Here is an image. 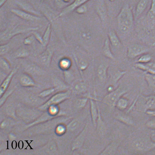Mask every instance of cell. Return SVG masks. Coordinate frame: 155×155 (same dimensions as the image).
<instances>
[{"mask_svg": "<svg viewBox=\"0 0 155 155\" xmlns=\"http://www.w3.org/2000/svg\"><path fill=\"white\" fill-rule=\"evenodd\" d=\"M129 105L128 99L123 97L119 98L116 104L115 107L120 111H124L127 109Z\"/></svg>", "mask_w": 155, "mask_h": 155, "instance_id": "24", "label": "cell"}, {"mask_svg": "<svg viewBox=\"0 0 155 155\" xmlns=\"http://www.w3.org/2000/svg\"><path fill=\"white\" fill-rule=\"evenodd\" d=\"M96 11L101 21L104 22L106 21L107 17V10L104 2L101 1L98 2L96 6Z\"/></svg>", "mask_w": 155, "mask_h": 155, "instance_id": "17", "label": "cell"}, {"mask_svg": "<svg viewBox=\"0 0 155 155\" xmlns=\"http://www.w3.org/2000/svg\"><path fill=\"white\" fill-rule=\"evenodd\" d=\"M77 13L79 14H84L87 11V8L84 5L78 7L76 9Z\"/></svg>", "mask_w": 155, "mask_h": 155, "instance_id": "41", "label": "cell"}, {"mask_svg": "<svg viewBox=\"0 0 155 155\" xmlns=\"http://www.w3.org/2000/svg\"><path fill=\"white\" fill-rule=\"evenodd\" d=\"M54 54V51L49 48H47L41 54L39 55V60L43 65L46 67L50 66Z\"/></svg>", "mask_w": 155, "mask_h": 155, "instance_id": "10", "label": "cell"}, {"mask_svg": "<svg viewBox=\"0 0 155 155\" xmlns=\"http://www.w3.org/2000/svg\"><path fill=\"white\" fill-rule=\"evenodd\" d=\"M35 38L33 35H30L29 36L27 37L24 40V45L28 46L31 45L34 42Z\"/></svg>", "mask_w": 155, "mask_h": 155, "instance_id": "38", "label": "cell"}, {"mask_svg": "<svg viewBox=\"0 0 155 155\" xmlns=\"http://www.w3.org/2000/svg\"><path fill=\"white\" fill-rule=\"evenodd\" d=\"M42 1H48V0H42Z\"/></svg>", "mask_w": 155, "mask_h": 155, "instance_id": "50", "label": "cell"}, {"mask_svg": "<svg viewBox=\"0 0 155 155\" xmlns=\"http://www.w3.org/2000/svg\"><path fill=\"white\" fill-rule=\"evenodd\" d=\"M0 67L3 70L9 71L11 69V65L9 63L6 59L1 58H0Z\"/></svg>", "mask_w": 155, "mask_h": 155, "instance_id": "33", "label": "cell"}, {"mask_svg": "<svg viewBox=\"0 0 155 155\" xmlns=\"http://www.w3.org/2000/svg\"><path fill=\"white\" fill-rule=\"evenodd\" d=\"M149 50V48L147 46L140 44H134L128 47L127 56L130 59H134L148 53Z\"/></svg>", "mask_w": 155, "mask_h": 155, "instance_id": "5", "label": "cell"}, {"mask_svg": "<svg viewBox=\"0 0 155 155\" xmlns=\"http://www.w3.org/2000/svg\"><path fill=\"white\" fill-rule=\"evenodd\" d=\"M54 4L57 8L60 9H64L69 5L64 0H54Z\"/></svg>", "mask_w": 155, "mask_h": 155, "instance_id": "36", "label": "cell"}, {"mask_svg": "<svg viewBox=\"0 0 155 155\" xmlns=\"http://www.w3.org/2000/svg\"><path fill=\"white\" fill-rule=\"evenodd\" d=\"M64 1L66 3H68L69 2H70V0H64Z\"/></svg>", "mask_w": 155, "mask_h": 155, "instance_id": "48", "label": "cell"}, {"mask_svg": "<svg viewBox=\"0 0 155 155\" xmlns=\"http://www.w3.org/2000/svg\"><path fill=\"white\" fill-rule=\"evenodd\" d=\"M146 113L150 116L155 117V110H148Z\"/></svg>", "mask_w": 155, "mask_h": 155, "instance_id": "43", "label": "cell"}, {"mask_svg": "<svg viewBox=\"0 0 155 155\" xmlns=\"http://www.w3.org/2000/svg\"><path fill=\"white\" fill-rule=\"evenodd\" d=\"M152 57L148 53H145L140 56L137 60L136 63L142 64H147L151 61Z\"/></svg>", "mask_w": 155, "mask_h": 155, "instance_id": "31", "label": "cell"}, {"mask_svg": "<svg viewBox=\"0 0 155 155\" xmlns=\"http://www.w3.org/2000/svg\"><path fill=\"white\" fill-rule=\"evenodd\" d=\"M73 55H74V60L77 66L81 72V75L82 76L83 72L87 69L88 67V63L83 59L78 58L76 54H74Z\"/></svg>", "mask_w": 155, "mask_h": 155, "instance_id": "22", "label": "cell"}, {"mask_svg": "<svg viewBox=\"0 0 155 155\" xmlns=\"http://www.w3.org/2000/svg\"><path fill=\"white\" fill-rule=\"evenodd\" d=\"M96 131L100 136H104L107 132V127L106 123L101 117L100 108H99L98 117L96 122Z\"/></svg>", "mask_w": 155, "mask_h": 155, "instance_id": "13", "label": "cell"}, {"mask_svg": "<svg viewBox=\"0 0 155 155\" xmlns=\"http://www.w3.org/2000/svg\"><path fill=\"white\" fill-rule=\"evenodd\" d=\"M148 2L149 0H140L138 2L135 8V19H138L145 11L146 9L147 8Z\"/></svg>", "mask_w": 155, "mask_h": 155, "instance_id": "18", "label": "cell"}, {"mask_svg": "<svg viewBox=\"0 0 155 155\" xmlns=\"http://www.w3.org/2000/svg\"><path fill=\"white\" fill-rule=\"evenodd\" d=\"M128 91L127 88L119 85L113 91L108 93L99 102L104 103L112 108H115L117 101Z\"/></svg>", "mask_w": 155, "mask_h": 155, "instance_id": "4", "label": "cell"}, {"mask_svg": "<svg viewBox=\"0 0 155 155\" xmlns=\"http://www.w3.org/2000/svg\"><path fill=\"white\" fill-rule=\"evenodd\" d=\"M10 44L8 43L1 45L0 46V54L1 56L5 55L9 51L10 49Z\"/></svg>", "mask_w": 155, "mask_h": 155, "instance_id": "34", "label": "cell"}, {"mask_svg": "<svg viewBox=\"0 0 155 155\" xmlns=\"http://www.w3.org/2000/svg\"><path fill=\"white\" fill-rule=\"evenodd\" d=\"M30 54V51L26 48L21 47L14 53L13 57L15 58H27Z\"/></svg>", "mask_w": 155, "mask_h": 155, "instance_id": "23", "label": "cell"}, {"mask_svg": "<svg viewBox=\"0 0 155 155\" xmlns=\"http://www.w3.org/2000/svg\"><path fill=\"white\" fill-rule=\"evenodd\" d=\"M88 124H85L83 130L81 132L78 138L76 139L74 144L73 149L81 147L83 145L87 135V130H88Z\"/></svg>", "mask_w": 155, "mask_h": 155, "instance_id": "19", "label": "cell"}, {"mask_svg": "<svg viewBox=\"0 0 155 155\" xmlns=\"http://www.w3.org/2000/svg\"><path fill=\"white\" fill-rule=\"evenodd\" d=\"M145 80L149 88L151 89H155V74L145 73Z\"/></svg>", "mask_w": 155, "mask_h": 155, "instance_id": "28", "label": "cell"}, {"mask_svg": "<svg viewBox=\"0 0 155 155\" xmlns=\"http://www.w3.org/2000/svg\"><path fill=\"white\" fill-rule=\"evenodd\" d=\"M144 100V111L155 110V95L141 96Z\"/></svg>", "mask_w": 155, "mask_h": 155, "instance_id": "16", "label": "cell"}, {"mask_svg": "<svg viewBox=\"0 0 155 155\" xmlns=\"http://www.w3.org/2000/svg\"><path fill=\"white\" fill-rule=\"evenodd\" d=\"M115 89L114 85H110L108 87L107 90L108 92L109 93L113 91Z\"/></svg>", "mask_w": 155, "mask_h": 155, "instance_id": "44", "label": "cell"}, {"mask_svg": "<svg viewBox=\"0 0 155 155\" xmlns=\"http://www.w3.org/2000/svg\"><path fill=\"white\" fill-rule=\"evenodd\" d=\"M90 0H74L73 2L70 5H69L65 8L63 9L60 13L56 16V18L64 16L67 14L70 13L71 12L76 10V9L81 5L84 4Z\"/></svg>", "mask_w": 155, "mask_h": 155, "instance_id": "8", "label": "cell"}, {"mask_svg": "<svg viewBox=\"0 0 155 155\" xmlns=\"http://www.w3.org/2000/svg\"><path fill=\"white\" fill-rule=\"evenodd\" d=\"M119 111V110H118ZM114 115V118L119 122L128 126H134L135 122L133 117L128 114V113H124L122 111H119Z\"/></svg>", "mask_w": 155, "mask_h": 155, "instance_id": "9", "label": "cell"}, {"mask_svg": "<svg viewBox=\"0 0 155 155\" xmlns=\"http://www.w3.org/2000/svg\"><path fill=\"white\" fill-rule=\"evenodd\" d=\"M147 24L149 29H152L155 25V0H152L150 8L147 16Z\"/></svg>", "mask_w": 155, "mask_h": 155, "instance_id": "11", "label": "cell"}, {"mask_svg": "<svg viewBox=\"0 0 155 155\" xmlns=\"http://www.w3.org/2000/svg\"><path fill=\"white\" fill-rule=\"evenodd\" d=\"M74 90L77 94H85L87 92V87L84 82L82 81L75 85Z\"/></svg>", "mask_w": 155, "mask_h": 155, "instance_id": "30", "label": "cell"}, {"mask_svg": "<svg viewBox=\"0 0 155 155\" xmlns=\"http://www.w3.org/2000/svg\"><path fill=\"white\" fill-rule=\"evenodd\" d=\"M38 29V27H31L20 24L13 25L1 32V40L4 41L9 40L16 35L28 32L37 31Z\"/></svg>", "mask_w": 155, "mask_h": 155, "instance_id": "3", "label": "cell"}, {"mask_svg": "<svg viewBox=\"0 0 155 155\" xmlns=\"http://www.w3.org/2000/svg\"><path fill=\"white\" fill-rule=\"evenodd\" d=\"M102 53L103 56L111 60L115 58V57L111 50L110 43L108 38H106L105 40L104 45L102 48Z\"/></svg>", "mask_w": 155, "mask_h": 155, "instance_id": "21", "label": "cell"}, {"mask_svg": "<svg viewBox=\"0 0 155 155\" xmlns=\"http://www.w3.org/2000/svg\"><path fill=\"white\" fill-rule=\"evenodd\" d=\"M32 35H34L35 40H36L40 43L43 46L44 42L43 40L42 36H41V35L38 32H37L36 31H33L31 32Z\"/></svg>", "mask_w": 155, "mask_h": 155, "instance_id": "39", "label": "cell"}, {"mask_svg": "<svg viewBox=\"0 0 155 155\" xmlns=\"http://www.w3.org/2000/svg\"><path fill=\"white\" fill-rule=\"evenodd\" d=\"M8 0H0V6L2 7Z\"/></svg>", "mask_w": 155, "mask_h": 155, "instance_id": "45", "label": "cell"}, {"mask_svg": "<svg viewBox=\"0 0 155 155\" xmlns=\"http://www.w3.org/2000/svg\"><path fill=\"white\" fill-rule=\"evenodd\" d=\"M119 146L118 142L112 141L99 154L101 155H114L116 154Z\"/></svg>", "mask_w": 155, "mask_h": 155, "instance_id": "15", "label": "cell"}, {"mask_svg": "<svg viewBox=\"0 0 155 155\" xmlns=\"http://www.w3.org/2000/svg\"><path fill=\"white\" fill-rule=\"evenodd\" d=\"M109 66L106 64H101L98 68L97 76L101 83H105L108 79V70Z\"/></svg>", "mask_w": 155, "mask_h": 155, "instance_id": "12", "label": "cell"}, {"mask_svg": "<svg viewBox=\"0 0 155 155\" xmlns=\"http://www.w3.org/2000/svg\"><path fill=\"white\" fill-rule=\"evenodd\" d=\"M130 147L135 152H149L155 149V141L152 140L150 135H143L133 139L131 141Z\"/></svg>", "mask_w": 155, "mask_h": 155, "instance_id": "2", "label": "cell"}, {"mask_svg": "<svg viewBox=\"0 0 155 155\" xmlns=\"http://www.w3.org/2000/svg\"><path fill=\"white\" fill-rule=\"evenodd\" d=\"M108 35L110 44L112 46L115 48L120 47L121 44L120 41L115 30H110L108 31Z\"/></svg>", "mask_w": 155, "mask_h": 155, "instance_id": "20", "label": "cell"}, {"mask_svg": "<svg viewBox=\"0 0 155 155\" xmlns=\"http://www.w3.org/2000/svg\"><path fill=\"white\" fill-rule=\"evenodd\" d=\"M17 4L20 9L30 14L41 17V15L40 12L35 9L31 4L26 2L20 1L17 2Z\"/></svg>", "mask_w": 155, "mask_h": 155, "instance_id": "14", "label": "cell"}, {"mask_svg": "<svg viewBox=\"0 0 155 155\" xmlns=\"http://www.w3.org/2000/svg\"><path fill=\"white\" fill-rule=\"evenodd\" d=\"M151 138H152V140H154L155 141V132L151 134L150 135Z\"/></svg>", "mask_w": 155, "mask_h": 155, "instance_id": "46", "label": "cell"}, {"mask_svg": "<svg viewBox=\"0 0 155 155\" xmlns=\"http://www.w3.org/2000/svg\"><path fill=\"white\" fill-rule=\"evenodd\" d=\"M126 71H125L118 70L112 75L110 78V81L112 85H114L118 83L121 78L126 74Z\"/></svg>", "mask_w": 155, "mask_h": 155, "instance_id": "26", "label": "cell"}, {"mask_svg": "<svg viewBox=\"0 0 155 155\" xmlns=\"http://www.w3.org/2000/svg\"><path fill=\"white\" fill-rule=\"evenodd\" d=\"M90 101V112L92 123L94 127H96V122L99 115V107L98 103V99L89 95Z\"/></svg>", "mask_w": 155, "mask_h": 155, "instance_id": "6", "label": "cell"}, {"mask_svg": "<svg viewBox=\"0 0 155 155\" xmlns=\"http://www.w3.org/2000/svg\"><path fill=\"white\" fill-rule=\"evenodd\" d=\"M110 1H114V0H110Z\"/></svg>", "mask_w": 155, "mask_h": 155, "instance_id": "49", "label": "cell"}, {"mask_svg": "<svg viewBox=\"0 0 155 155\" xmlns=\"http://www.w3.org/2000/svg\"><path fill=\"white\" fill-rule=\"evenodd\" d=\"M89 100L90 98L88 95L87 97H83L78 99L77 101L78 107L80 108L84 107Z\"/></svg>", "mask_w": 155, "mask_h": 155, "instance_id": "35", "label": "cell"}, {"mask_svg": "<svg viewBox=\"0 0 155 155\" xmlns=\"http://www.w3.org/2000/svg\"><path fill=\"white\" fill-rule=\"evenodd\" d=\"M72 65V62L68 58H63L59 62V66L62 70L66 71L70 69Z\"/></svg>", "mask_w": 155, "mask_h": 155, "instance_id": "29", "label": "cell"}, {"mask_svg": "<svg viewBox=\"0 0 155 155\" xmlns=\"http://www.w3.org/2000/svg\"><path fill=\"white\" fill-rule=\"evenodd\" d=\"M18 69V67H16L14 68L11 72L9 74L5 80L2 85L1 88V93L2 94L3 92L6 90L7 87L8 86L9 84L10 83L11 80L14 75L15 74Z\"/></svg>", "mask_w": 155, "mask_h": 155, "instance_id": "25", "label": "cell"}, {"mask_svg": "<svg viewBox=\"0 0 155 155\" xmlns=\"http://www.w3.org/2000/svg\"><path fill=\"white\" fill-rule=\"evenodd\" d=\"M11 12L19 18L28 21H35L40 20L41 18L28 13L21 9H12Z\"/></svg>", "mask_w": 155, "mask_h": 155, "instance_id": "7", "label": "cell"}, {"mask_svg": "<svg viewBox=\"0 0 155 155\" xmlns=\"http://www.w3.org/2000/svg\"><path fill=\"white\" fill-rule=\"evenodd\" d=\"M155 118L151 119L146 123V126L149 129L155 130Z\"/></svg>", "mask_w": 155, "mask_h": 155, "instance_id": "40", "label": "cell"}, {"mask_svg": "<svg viewBox=\"0 0 155 155\" xmlns=\"http://www.w3.org/2000/svg\"><path fill=\"white\" fill-rule=\"evenodd\" d=\"M21 84L23 86H31L35 85L34 82L29 76L24 75L21 78Z\"/></svg>", "mask_w": 155, "mask_h": 155, "instance_id": "32", "label": "cell"}, {"mask_svg": "<svg viewBox=\"0 0 155 155\" xmlns=\"http://www.w3.org/2000/svg\"><path fill=\"white\" fill-rule=\"evenodd\" d=\"M54 90L55 89L54 88H51L49 89V90L44 91L41 93L40 94V95L41 96H42V97H45V96H47L49 95L50 94H51L53 92H54Z\"/></svg>", "mask_w": 155, "mask_h": 155, "instance_id": "42", "label": "cell"}, {"mask_svg": "<svg viewBox=\"0 0 155 155\" xmlns=\"http://www.w3.org/2000/svg\"><path fill=\"white\" fill-rule=\"evenodd\" d=\"M25 141L27 143V144L28 145V146H29V147H30V149H33L31 147H30V144L29 143H28V140H25Z\"/></svg>", "mask_w": 155, "mask_h": 155, "instance_id": "47", "label": "cell"}, {"mask_svg": "<svg viewBox=\"0 0 155 155\" xmlns=\"http://www.w3.org/2000/svg\"><path fill=\"white\" fill-rule=\"evenodd\" d=\"M134 20L132 8L128 4L124 5L117 17V26L119 31L124 34L130 32L134 25Z\"/></svg>", "mask_w": 155, "mask_h": 155, "instance_id": "1", "label": "cell"}, {"mask_svg": "<svg viewBox=\"0 0 155 155\" xmlns=\"http://www.w3.org/2000/svg\"><path fill=\"white\" fill-rule=\"evenodd\" d=\"M63 72L65 81L68 83H70L72 81L73 79H74V76H73L72 72L69 71V69L67 70L64 71Z\"/></svg>", "mask_w": 155, "mask_h": 155, "instance_id": "37", "label": "cell"}, {"mask_svg": "<svg viewBox=\"0 0 155 155\" xmlns=\"http://www.w3.org/2000/svg\"><path fill=\"white\" fill-rule=\"evenodd\" d=\"M51 29H52V26H51V23H49L42 36L44 42L43 46L45 47H47L49 43L51 38Z\"/></svg>", "mask_w": 155, "mask_h": 155, "instance_id": "27", "label": "cell"}]
</instances>
